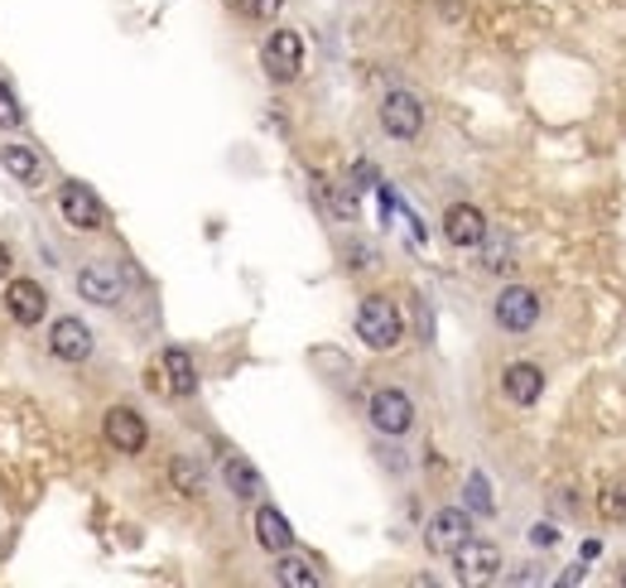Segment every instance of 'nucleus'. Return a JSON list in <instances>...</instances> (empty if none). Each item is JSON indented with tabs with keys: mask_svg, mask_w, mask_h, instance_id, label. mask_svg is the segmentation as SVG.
<instances>
[{
	"mask_svg": "<svg viewBox=\"0 0 626 588\" xmlns=\"http://www.w3.org/2000/svg\"><path fill=\"white\" fill-rule=\"evenodd\" d=\"M59 212H63V222H68L73 232H97V227H106L102 198L92 193L87 183H77V179H68L59 189Z\"/></svg>",
	"mask_w": 626,
	"mask_h": 588,
	"instance_id": "nucleus-5",
	"label": "nucleus"
},
{
	"mask_svg": "<svg viewBox=\"0 0 626 588\" xmlns=\"http://www.w3.org/2000/svg\"><path fill=\"white\" fill-rule=\"evenodd\" d=\"M497 324L506 328V333H530L540 324V294L535 290H526V285H506L501 294H497Z\"/></svg>",
	"mask_w": 626,
	"mask_h": 588,
	"instance_id": "nucleus-8",
	"label": "nucleus"
},
{
	"mask_svg": "<svg viewBox=\"0 0 626 588\" xmlns=\"http://www.w3.org/2000/svg\"><path fill=\"white\" fill-rule=\"evenodd\" d=\"M0 169L15 183H24V189H39V183H44V159H39L30 145H15V140L0 145Z\"/></svg>",
	"mask_w": 626,
	"mask_h": 588,
	"instance_id": "nucleus-17",
	"label": "nucleus"
},
{
	"mask_svg": "<svg viewBox=\"0 0 626 588\" xmlns=\"http://www.w3.org/2000/svg\"><path fill=\"white\" fill-rule=\"evenodd\" d=\"M482 246H487V261H482L487 271H511V242H506L501 232H497V237L487 232V237H482Z\"/></svg>",
	"mask_w": 626,
	"mask_h": 588,
	"instance_id": "nucleus-24",
	"label": "nucleus"
},
{
	"mask_svg": "<svg viewBox=\"0 0 626 588\" xmlns=\"http://www.w3.org/2000/svg\"><path fill=\"white\" fill-rule=\"evenodd\" d=\"M453 569L463 584H491L501 574V550L491 540H468L453 550Z\"/></svg>",
	"mask_w": 626,
	"mask_h": 588,
	"instance_id": "nucleus-12",
	"label": "nucleus"
},
{
	"mask_svg": "<svg viewBox=\"0 0 626 588\" xmlns=\"http://www.w3.org/2000/svg\"><path fill=\"white\" fill-rule=\"evenodd\" d=\"M352 174H357V189H367V183H371V179H376V169H371V165H357Z\"/></svg>",
	"mask_w": 626,
	"mask_h": 588,
	"instance_id": "nucleus-28",
	"label": "nucleus"
},
{
	"mask_svg": "<svg viewBox=\"0 0 626 588\" xmlns=\"http://www.w3.org/2000/svg\"><path fill=\"white\" fill-rule=\"evenodd\" d=\"M77 294H83L87 304H97V309H116V304L126 300V275L102 261H92L77 271Z\"/></svg>",
	"mask_w": 626,
	"mask_h": 588,
	"instance_id": "nucleus-10",
	"label": "nucleus"
},
{
	"mask_svg": "<svg viewBox=\"0 0 626 588\" xmlns=\"http://www.w3.org/2000/svg\"><path fill=\"white\" fill-rule=\"evenodd\" d=\"M444 237H448V246H482V237H487L482 208L453 203V208L444 212Z\"/></svg>",
	"mask_w": 626,
	"mask_h": 588,
	"instance_id": "nucleus-13",
	"label": "nucleus"
},
{
	"mask_svg": "<svg viewBox=\"0 0 626 588\" xmlns=\"http://www.w3.org/2000/svg\"><path fill=\"white\" fill-rule=\"evenodd\" d=\"M559 536H554V526H535V545H554Z\"/></svg>",
	"mask_w": 626,
	"mask_h": 588,
	"instance_id": "nucleus-29",
	"label": "nucleus"
},
{
	"mask_svg": "<svg viewBox=\"0 0 626 588\" xmlns=\"http://www.w3.org/2000/svg\"><path fill=\"white\" fill-rule=\"evenodd\" d=\"M381 130L391 140H420L424 106H420L415 92H385V102H381Z\"/></svg>",
	"mask_w": 626,
	"mask_h": 588,
	"instance_id": "nucleus-6",
	"label": "nucleus"
},
{
	"mask_svg": "<svg viewBox=\"0 0 626 588\" xmlns=\"http://www.w3.org/2000/svg\"><path fill=\"white\" fill-rule=\"evenodd\" d=\"M92 347H97V338H92V328H87L77 314L53 318V328H49V353L59 357V363H87Z\"/></svg>",
	"mask_w": 626,
	"mask_h": 588,
	"instance_id": "nucleus-9",
	"label": "nucleus"
},
{
	"mask_svg": "<svg viewBox=\"0 0 626 588\" xmlns=\"http://www.w3.org/2000/svg\"><path fill=\"white\" fill-rule=\"evenodd\" d=\"M275 584H285V588H318V569L309 565L304 555H279V565H275Z\"/></svg>",
	"mask_w": 626,
	"mask_h": 588,
	"instance_id": "nucleus-20",
	"label": "nucleus"
},
{
	"mask_svg": "<svg viewBox=\"0 0 626 588\" xmlns=\"http://www.w3.org/2000/svg\"><path fill=\"white\" fill-rule=\"evenodd\" d=\"M222 483H226L232 497H242V502H261V492H265L256 463L242 459V453H226V459H222Z\"/></svg>",
	"mask_w": 626,
	"mask_h": 588,
	"instance_id": "nucleus-16",
	"label": "nucleus"
},
{
	"mask_svg": "<svg viewBox=\"0 0 626 588\" xmlns=\"http://www.w3.org/2000/svg\"><path fill=\"white\" fill-rule=\"evenodd\" d=\"M261 69L270 73V83H295L304 73V39L295 30H275L261 44Z\"/></svg>",
	"mask_w": 626,
	"mask_h": 588,
	"instance_id": "nucleus-3",
	"label": "nucleus"
},
{
	"mask_svg": "<svg viewBox=\"0 0 626 588\" xmlns=\"http://www.w3.org/2000/svg\"><path fill=\"white\" fill-rule=\"evenodd\" d=\"M332 208H338L342 218H357V198L348 189H332Z\"/></svg>",
	"mask_w": 626,
	"mask_h": 588,
	"instance_id": "nucleus-26",
	"label": "nucleus"
},
{
	"mask_svg": "<svg viewBox=\"0 0 626 588\" xmlns=\"http://www.w3.org/2000/svg\"><path fill=\"white\" fill-rule=\"evenodd\" d=\"M501 391H506V400H516V406H535L544 391V371L535 363H511L501 371Z\"/></svg>",
	"mask_w": 626,
	"mask_h": 588,
	"instance_id": "nucleus-15",
	"label": "nucleus"
},
{
	"mask_svg": "<svg viewBox=\"0 0 626 588\" xmlns=\"http://www.w3.org/2000/svg\"><path fill=\"white\" fill-rule=\"evenodd\" d=\"M102 434H106V444H112L116 453H140L145 444H150V430H145V416L136 406H112V410H106Z\"/></svg>",
	"mask_w": 626,
	"mask_h": 588,
	"instance_id": "nucleus-11",
	"label": "nucleus"
},
{
	"mask_svg": "<svg viewBox=\"0 0 626 588\" xmlns=\"http://www.w3.org/2000/svg\"><path fill=\"white\" fill-rule=\"evenodd\" d=\"M169 483H174L183 497H203V492H208V473H203V463H198V459L179 453V459L169 463Z\"/></svg>",
	"mask_w": 626,
	"mask_h": 588,
	"instance_id": "nucleus-19",
	"label": "nucleus"
},
{
	"mask_svg": "<svg viewBox=\"0 0 626 588\" xmlns=\"http://www.w3.org/2000/svg\"><path fill=\"white\" fill-rule=\"evenodd\" d=\"M236 10H242L246 20H275L279 15V6H285V0H232Z\"/></svg>",
	"mask_w": 626,
	"mask_h": 588,
	"instance_id": "nucleus-25",
	"label": "nucleus"
},
{
	"mask_svg": "<svg viewBox=\"0 0 626 588\" xmlns=\"http://www.w3.org/2000/svg\"><path fill=\"white\" fill-rule=\"evenodd\" d=\"M597 512H603V521H626V477H622V483H607L603 487Z\"/></svg>",
	"mask_w": 626,
	"mask_h": 588,
	"instance_id": "nucleus-22",
	"label": "nucleus"
},
{
	"mask_svg": "<svg viewBox=\"0 0 626 588\" xmlns=\"http://www.w3.org/2000/svg\"><path fill=\"white\" fill-rule=\"evenodd\" d=\"M24 122V106H20V97H15V87L0 77V130H15Z\"/></svg>",
	"mask_w": 626,
	"mask_h": 588,
	"instance_id": "nucleus-23",
	"label": "nucleus"
},
{
	"mask_svg": "<svg viewBox=\"0 0 626 588\" xmlns=\"http://www.w3.org/2000/svg\"><path fill=\"white\" fill-rule=\"evenodd\" d=\"M367 420H371V430L385 434V439H401L415 430V400H410L401 386H381L376 396H371V406H367Z\"/></svg>",
	"mask_w": 626,
	"mask_h": 588,
	"instance_id": "nucleus-2",
	"label": "nucleus"
},
{
	"mask_svg": "<svg viewBox=\"0 0 626 588\" xmlns=\"http://www.w3.org/2000/svg\"><path fill=\"white\" fill-rule=\"evenodd\" d=\"M473 540V512L468 506H444V512L429 516V531H424V545L434 555H453L458 545Z\"/></svg>",
	"mask_w": 626,
	"mask_h": 588,
	"instance_id": "nucleus-7",
	"label": "nucleus"
},
{
	"mask_svg": "<svg viewBox=\"0 0 626 588\" xmlns=\"http://www.w3.org/2000/svg\"><path fill=\"white\" fill-rule=\"evenodd\" d=\"M10 265H15V256H10V246L0 242V280H10Z\"/></svg>",
	"mask_w": 626,
	"mask_h": 588,
	"instance_id": "nucleus-27",
	"label": "nucleus"
},
{
	"mask_svg": "<svg viewBox=\"0 0 626 588\" xmlns=\"http://www.w3.org/2000/svg\"><path fill=\"white\" fill-rule=\"evenodd\" d=\"M617 579H622V584H626V565H622V574H617Z\"/></svg>",
	"mask_w": 626,
	"mask_h": 588,
	"instance_id": "nucleus-30",
	"label": "nucleus"
},
{
	"mask_svg": "<svg viewBox=\"0 0 626 588\" xmlns=\"http://www.w3.org/2000/svg\"><path fill=\"white\" fill-rule=\"evenodd\" d=\"M6 314L15 318L20 328L44 324V314H49V290L39 285V280H30V275H10V280H6Z\"/></svg>",
	"mask_w": 626,
	"mask_h": 588,
	"instance_id": "nucleus-4",
	"label": "nucleus"
},
{
	"mask_svg": "<svg viewBox=\"0 0 626 588\" xmlns=\"http://www.w3.org/2000/svg\"><path fill=\"white\" fill-rule=\"evenodd\" d=\"M159 371H165V386L169 396H193L198 391V363L183 347H165V357H159Z\"/></svg>",
	"mask_w": 626,
	"mask_h": 588,
	"instance_id": "nucleus-18",
	"label": "nucleus"
},
{
	"mask_svg": "<svg viewBox=\"0 0 626 588\" xmlns=\"http://www.w3.org/2000/svg\"><path fill=\"white\" fill-rule=\"evenodd\" d=\"M256 545L270 555L295 550V526H289V516L279 512V506H261L256 512Z\"/></svg>",
	"mask_w": 626,
	"mask_h": 588,
	"instance_id": "nucleus-14",
	"label": "nucleus"
},
{
	"mask_svg": "<svg viewBox=\"0 0 626 588\" xmlns=\"http://www.w3.org/2000/svg\"><path fill=\"white\" fill-rule=\"evenodd\" d=\"M463 506H468L473 516H491L497 512V497H491V483L482 473H468V483H463Z\"/></svg>",
	"mask_w": 626,
	"mask_h": 588,
	"instance_id": "nucleus-21",
	"label": "nucleus"
},
{
	"mask_svg": "<svg viewBox=\"0 0 626 588\" xmlns=\"http://www.w3.org/2000/svg\"><path fill=\"white\" fill-rule=\"evenodd\" d=\"M357 338H362L371 353H391V347L405 338L401 309H395L385 294H367V300L357 304Z\"/></svg>",
	"mask_w": 626,
	"mask_h": 588,
	"instance_id": "nucleus-1",
	"label": "nucleus"
}]
</instances>
